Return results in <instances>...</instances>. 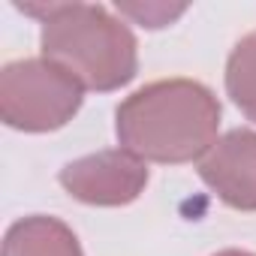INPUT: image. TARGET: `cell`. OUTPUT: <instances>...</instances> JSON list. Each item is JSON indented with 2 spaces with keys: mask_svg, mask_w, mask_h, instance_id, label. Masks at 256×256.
Returning a JSON list of instances; mask_svg holds the SVG:
<instances>
[{
  "mask_svg": "<svg viewBox=\"0 0 256 256\" xmlns=\"http://www.w3.org/2000/svg\"><path fill=\"white\" fill-rule=\"evenodd\" d=\"M4 256H84L76 232L48 214L16 220L4 238Z\"/></svg>",
  "mask_w": 256,
  "mask_h": 256,
  "instance_id": "8992f818",
  "label": "cell"
},
{
  "mask_svg": "<svg viewBox=\"0 0 256 256\" xmlns=\"http://www.w3.org/2000/svg\"><path fill=\"white\" fill-rule=\"evenodd\" d=\"M220 102L193 78H160L133 90L114 108V133L124 151L145 163H199L217 142Z\"/></svg>",
  "mask_w": 256,
  "mask_h": 256,
  "instance_id": "6da1fadb",
  "label": "cell"
},
{
  "mask_svg": "<svg viewBox=\"0 0 256 256\" xmlns=\"http://www.w3.org/2000/svg\"><path fill=\"white\" fill-rule=\"evenodd\" d=\"M84 88L48 58H22L0 70V120L22 133H52L82 108Z\"/></svg>",
  "mask_w": 256,
  "mask_h": 256,
  "instance_id": "3957f363",
  "label": "cell"
},
{
  "mask_svg": "<svg viewBox=\"0 0 256 256\" xmlns=\"http://www.w3.org/2000/svg\"><path fill=\"white\" fill-rule=\"evenodd\" d=\"M42 22V58L64 66L84 90L108 94L139 72V42L124 18L102 4H42L22 6Z\"/></svg>",
  "mask_w": 256,
  "mask_h": 256,
  "instance_id": "7a4b0ae2",
  "label": "cell"
},
{
  "mask_svg": "<svg viewBox=\"0 0 256 256\" xmlns=\"http://www.w3.org/2000/svg\"><path fill=\"white\" fill-rule=\"evenodd\" d=\"M214 256H256V253H250V250H235V247H229V250H220V253H214Z\"/></svg>",
  "mask_w": 256,
  "mask_h": 256,
  "instance_id": "9c48e42d",
  "label": "cell"
},
{
  "mask_svg": "<svg viewBox=\"0 0 256 256\" xmlns=\"http://www.w3.org/2000/svg\"><path fill=\"white\" fill-rule=\"evenodd\" d=\"M199 178L223 205L256 211V133L238 126L220 136L199 160Z\"/></svg>",
  "mask_w": 256,
  "mask_h": 256,
  "instance_id": "5b68a950",
  "label": "cell"
},
{
  "mask_svg": "<svg viewBox=\"0 0 256 256\" xmlns=\"http://www.w3.org/2000/svg\"><path fill=\"white\" fill-rule=\"evenodd\" d=\"M226 94L256 124V30L241 36L226 60Z\"/></svg>",
  "mask_w": 256,
  "mask_h": 256,
  "instance_id": "52a82bcc",
  "label": "cell"
},
{
  "mask_svg": "<svg viewBox=\"0 0 256 256\" xmlns=\"http://www.w3.org/2000/svg\"><path fill=\"white\" fill-rule=\"evenodd\" d=\"M58 181L82 205L120 208L136 202L145 193L148 163L124 148H108V151H96L66 163Z\"/></svg>",
  "mask_w": 256,
  "mask_h": 256,
  "instance_id": "277c9868",
  "label": "cell"
},
{
  "mask_svg": "<svg viewBox=\"0 0 256 256\" xmlns=\"http://www.w3.org/2000/svg\"><path fill=\"white\" fill-rule=\"evenodd\" d=\"M118 10L124 12V16H133L136 22H142L145 28H151V30H157V28H166V24H172L178 16H184L187 12V6H166V4H118Z\"/></svg>",
  "mask_w": 256,
  "mask_h": 256,
  "instance_id": "ba28073f",
  "label": "cell"
}]
</instances>
